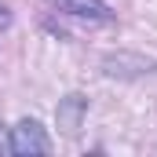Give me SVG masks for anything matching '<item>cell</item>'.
Returning a JSON list of instances; mask_svg holds the SVG:
<instances>
[{
  "label": "cell",
  "mask_w": 157,
  "mask_h": 157,
  "mask_svg": "<svg viewBox=\"0 0 157 157\" xmlns=\"http://www.w3.org/2000/svg\"><path fill=\"white\" fill-rule=\"evenodd\" d=\"M51 7H59L62 15H73L84 22H110V7L102 0H48Z\"/></svg>",
  "instance_id": "obj_2"
},
{
  "label": "cell",
  "mask_w": 157,
  "mask_h": 157,
  "mask_svg": "<svg viewBox=\"0 0 157 157\" xmlns=\"http://www.w3.org/2000/svg\"><path fill=\"white\" fill-rule=\"evenodd\" d=\"M48 150H51V143H48L44 128L33 117L18 121L11 128V135H7V154H15V157H40V154H48Z\"/></svg>",
  "instance_id": "obj_1"
},
{
  "label": "cell",
  "mask_w": 157,
  "mask_h": 157,
  "mask_svg": "<svg viewBox=\"0 0 157 157\" xmlns=\"http://www.w3.org/2000/svg\"><path fill=\"white\" fill-rule=\"evenodd\" d=\"M7 26H11V7L0 0V29H7Z\"/></svg>",
  "instance_id": "obj_3"
},
{
  "label": "cell",
  "mask_w": 157,
  "mask_h": 157,
  "mask_svg": "<svg viewBox=\"0 0 157 157\" xmlns=\"http://www.w3.org/2000/svg\"><path fill=\"white\" fill-rule=\"evenodd\" d=\"M0 150H7V135H4V128H0Z\"/></svg>",
  "instance_id": "obj_4"
}]
</instances>
